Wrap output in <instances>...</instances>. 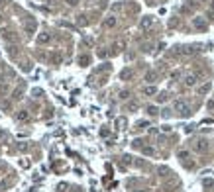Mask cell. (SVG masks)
Masks as SVG:
<instances>
[{"label": "cell", "mask_w": 214, "mask_h": 192, "mask_svg": "<svg viewBox=\"0 0 214 192\" xmlns=\"http://www.w3.org/2000/svg\"><path fill=\"white\" fill-rule=\"evenodd\" d=\"M49 39H51V35L45 34V31H41V34L37 35V43H41V45H43V43H49Z\"/></svg>", "instance_id": "obj_6"}, {"label": "cell", "mask_w": 214, "mask_h": 192, "mask_svg": "<svg viewBox=\"0 0 214 192\" xmlns=\"http://www.w3.org/2000/svg\"><path fill=\"white\" fill-rule=\"evenodd\" d=\"M189 157V151H179V159H187Z\"/></svg>", "instance_id": "obj_18"}, {"label": "cell", "mask_w": 214, "mask_h": 192, "mask_svg": "<svg viewBox=\"0 0 214 192\" xmlns=\"http://www.w3.org/2000/svg\"><path fill=\"white\" fill-rule=\"evenodd\" d=\"M114 26H116V18H114V16H108V18L104 20V28L110 30V28H114Z\"/></svg>", "instance_id": "obj_7"}, {"label": "cell", "mask_w": 214, "mask_h": 192, "mask_svg": "<svg viewBox=\"0 0 214 192\" xmlns=\"http://www.w3.org/2000/svg\"><path fill=\"white\" fill-rule=\"evenodd\" d=\"M146 81H147V82H153V81H155V73H153V71L146 73Z\"/></svg>", "instance_id": "obj_15"}, {"label": "cell", "mask_w": 214, "mask_h": 192, "mask_svg": "<svg viewBox=\"0 0 214 192\" xmlns=\"http://www.w3.org/2000/svg\"><path fill=\"white\" fill-rule=\"evenodd\" d=\"M183 82H185V86H195L196 82H199V74H195V73H191V74H185V78H183Z\"/></svg>", "instance_id": "obj_3"}, {"label": "cell", "mask_w": 214, "mask_h": 192, "mask_svg": "<svg viewBox=\"0 0 214 192\" xmlns=\"http://www.w3.org/2000/svg\"><path fill=\"white\" fill-rule=\"evenodd\" d=\"M206 106H208V110H212V108H214V100H208Z\"/></svg>", "instance_id": "obj_22"}, {"label": "cell", "mask_w": 214, "mask_h": 192, "mask_svg": "<svg viewBox=\"0 0 214 192\" xmlns=\"http://www.w3.org/2000/svg\"><path fill=\"white\" fill-rule=\"evenodd\" d=\"M192 26H195L196 30H206V20L196 16V18H192Z\"/></svg>", "instance_id": "obj_5"}, {"label": "cell", "mask_w": 214, "mask_h": 192, "mask_svg": "<svg viewBox=\"0 0 214 192\" xmlns=\"http://www.w3.org/2000/svg\"><path fill=\"white\" fill-rule=\"evenodd\" d=\"M116 124H118V127H124L126 126V118H118V120H116Z\"/></svg>", "instance_id": "obj_16"}, {"label": "cell", "mask_w": 214, "mask_h": 192, "mask_svg": "<svg viewBox=\"0 0 214 192\" xmlns=\"http://www.w3.org/2000/svg\"><path fill=\"white\" fill-rule=\"evenodd\" d=\"M142 153H143V155H147V157H153V155H155V149H153V147H143Z\"/></svg>", "instance_id": "obj_10"}, {"label": "cell", "mask_w": 214, "mask_h": 192, "mask_svg": "<svg viewBox=\"0 0 214 192\" xmlns=\"http://www.w3.org/2000/svg\"><path fill=\"white\" fill-rule=\"evenodd\" d=\"M202 184H204L206 188H214V180L212 178H204V180H202Z\"/></svg>", "instance_id": "obj_14"}, {"label": "cell", "mask_w": 214, "mask_h": 192, "mask_svg": "<svg viewBox=\"0 0 214 192\" xmlns=\"http://www.w3.org/2000/svg\"><path fill=\"white\" fill-rule=\"evenodd\" d=\"M16 118H18V122H28L30 120V114L26 110H22V112H18V116H16Z\"/></svg>", "instance_id": "obj_8"}, {"label": "cell", "mask_w": 214, "mask_h": 192, "mask_svg": "<svg viewBox=\"0 0 214 192\" xmlns=\"http://www.w3.org/2000/svg\"><path fill=\"white\" fill-rule=\"evenodd\" d=\"M136 192H146V190H136Z\"/></svg>", "instance_id": "obj_23"}, {"label": "cell", "mask_w": 214, "mask_h": 192, "mask_svg": "<svg viewBox=\"0 0 214 192\" xmlns=\"http://www.w3.org/2000/svg\"><path fill=\"white\" fill-rule=\"evenodd\" d=\"M65 2L69 4V6H77V4H79V0H65Z\"/></svg>", "instance_id": "obj_21"}, {"label": "cell", "mask_w": 214, "mask_h": 192, "mask_svg": "<svg viewBox=\"0 0 214 192\" xmlns=\"http://www.w3.org/2000/svg\"><path fill=\"white\" fill-rule=\"evenodd\" d=\"M173 110L177 112V114L181 116V118H189V116L192 114V110H191V106L185 102V100H175L173 102Z\"/></svg>", "instance_id": "obj_1"}, {"label": "cell", "mask_w": 214, "mask_h": 192, "mask_svg": "<svg viewBox=\"0 0 214 192\" xmlns=\"http://www.w3.org/2000/svg\"><path fill=\"white\" fill-rule=\"evenodd\" d=\"M143 94H146V96H153V94H157V88L149 84V86H146V88H143Z\"/></svg>", "instance_id": "obj_9"}, {"label": "cell", "mask_w": 214, "mask_h": 192, "mask_svg": "<svg viewBox=\"0 0 214 192\" xmlns=\"http://www.w3.org/2000/svg\"><path fill=\"white\" fill-rule=\"evenodd\" d=\"M192 149H195L196 153H206L208 151V141L206 139H196L192 143Z\"/></svg>", "instance_id": "obj_2"}, {"label": "cell", "mask_w": 214, "mask_h": 192, "mask_svg": "<svg viewBox=\"0 0 214 192\" xmlns=\"http://www.w3.org/2000/svg\"><path fill=\"white\" fill-rule=\"evenodd\" d=\"M79 63H81V65L84 67V65H87V63H88V57H87V55H83L81 59H79Z\"/></svg>", "instance_id": "obj_17"}, {"label": "cell", "mask_w": 214, "mask_h": 192, "mask_svg": "<svg viewBox=\"0 0 214 192\" xmlns=\"http://www.w3.org/2000/svg\"><path fill=\"white\" fill-rule=\"evenodd\" d=\"M18 149H20V151H28V143H20Z\"/></svg>", "instance_id": "obj_19"}, {"label": "cell", "mask_w": 214, "mask_h": 192, "mask_svg": "<svg viewBox=\"0 0 214 192\" xmlns=\"http://www.w3.org/2000/svg\"><path fill=\"white\" fill-rule=\"evenodd\" d=\"M153 26V16H143L142 22H140V28L142 30H149Z\"/></svg>", "instance_id": "obj_4"}, {"label": "cell", "mask_w": 214, "mask_h": 192, "mask_svg": "<svg viewBox=\"0 0 214 192\" xmlns=\"http://www.w3.org/2000/svg\"><path fill=\"white\" fill-rule=\"evenodd\" d=\"M34 30H35V22H28L26 24V34H34Z\"/></svg>", "instance_id": "obj_11"}, {"label": "cell", "mask_w": 214, "mask_h": 192, "mask_svg": "<svg viewBox=\"0 0 214 192\" xmlns=\"http://www.w3.org/2000/svg\"><path fill=\"white\" fill-rule=\"evenodd\" d=\"M41 94H43V92H41V90L39 88H34V96H35V98H39V96Z\"/></svg>", "instance_id": "obj_20"}, {"label": "cell", "mask_w": 214, "mask_h": 192, "mask_svg": "<svg viewBox=\"0 0 214 192\" xmlns=\"http://www.w3.org/2000/svg\"><path fill=\"white\" fill-rule=\"evenodd\" d=\"M208 90H210V82H206V84H202V86H199V94H206Z\"/></svg>", "instance_id": "obj_12"}, {"label": "cell", "mask_w": 214, "mask_h": 192, "mask_svg": "<svg viewBox=\"0 0 214 192\" xmlns=\"http://www.w3.org/2000/svg\"><path fill=\"white\" fill-rule=\"evenodd\" d=\"M147 114H149V116H155V114H159L157 106H147Z\"/></svg>", "instance_id": "obj_13"}]
</instances>
